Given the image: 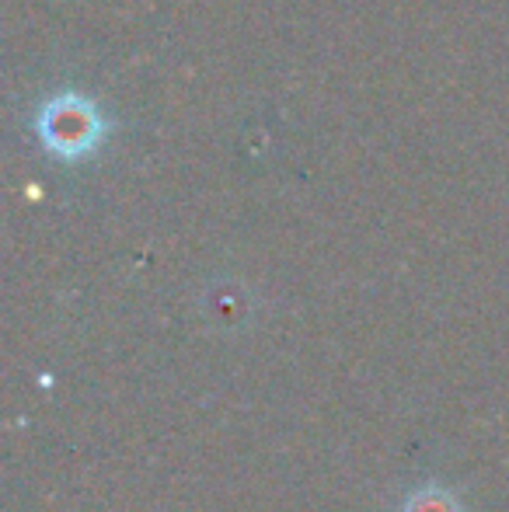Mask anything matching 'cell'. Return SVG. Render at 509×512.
I'll return each instance as SVG.
<instances>
[{
  "instance_id": "cell-1",
  "label": "cell",
  "mask_w": 509,
  "mask_h": 512,
  "mask_svg": "<svg viewBox=\"0 0 509 512\" xmlns=\"http://www.w3.org/2000/svg\"><path fill=\"white\" fill-rule=\"evenodd\" d=\"M39 136L53 154L81 157L102 140V119H98L91 102H84L77 95H63L42 108Z\"/></svg>"
},
{
  "instance_id": "cell-2",
  "label": "cell",
  "mask_w": 509,
  "mask_h": 512,
  "mask_svg": "<svg viewBox=\"0 0 509 512\" xmlns=\"http://www.w3.org/2000/svg\"><path fill=\"white\" fill-rule=\"evenodd\" d=\"M405 512H461V506L454 502V495L443 492V488H422L408 499Z\"/></svg>"
}]
</instances>
